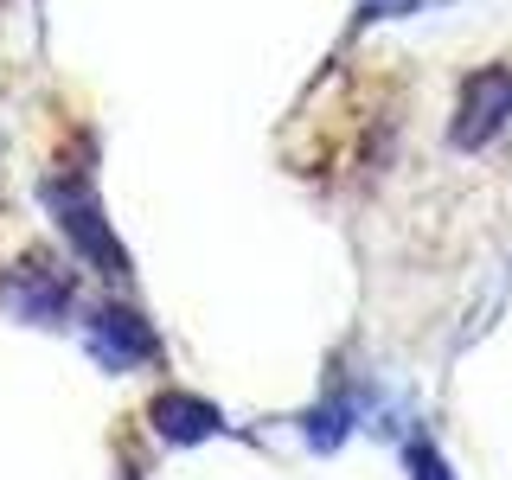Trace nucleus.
Here are the masks:
<instances>
[{
	"mask_svg": "<svg viewBox=\"0 0 512 480\" xmlns=\"http://www.w3.org/2000/svg\"><path fill=\"white\" fill-rule=\"evenodd\" d=\"M429 7H448V0H359V20H410V13H429Z\"/></svg>",
	"mask_w": 512,
	"mask_h": 480,
	"instance_id": "obj_6",
	"label": "nucleus"
},
{
	"mask_svg": "<svg viewBox=\"0 0 512 480\" xmlns=\"http://www.w3.org/2000/svg\"><path fill=\"white\" fill-rule=\"evenodd\" d=\"M410 480H448V461L436 455V442H410Z\"/></svg>",
	"mask_w": 512,
	"mask_h": 480,
	"instance_id": "obj_7",
	"label": "nucleus"
},
{
	"mask_svg": "<svg viewBox=\"0 0 512 480\" xmlns=\"http://www.w3.org/2000/svg\"><path fill=\"white\" fill-rule=\"evenodd\" d=\"M154 429L167 442H212L218 429H224V410L218 404H205V397H192V391H167V397H154Z\"/></svg>",
	"mask_w": 512,
	"mask_h": 480,
	"instance_id": "obj_4",
	"label": "nucleus"
},
{
	"mask_svg": "<svg viewBox=\"0 0 512 480\" xmlns=\"http://www.w3.org/2000/svg\"><path fill=\"white\" fill-rule=\"evenodd\" d=\"M7 301H13V314H26V320H39V327H52V320L71 308V282H64L58 269H45V263H26L20 276L7 282Z\"/></svg>",
	"mask_w": 512,
	"mask_h": 480,
	"instance_id": "obj_5",
	"label": "nucleus"
},
{
	"mask_svg": "<svg viewBox=\"0 0 512 480\" xmlns=\"http://www.w3.org/2000/svg\"><path fill=\"white\" fill-rule=\"evenodd\" d=\"M506 122H512V64H487V71H474L468 84H461L448 141H455L461 154H468V148H487Z\"/></svg>",
	"mask_w": 512,
	"mask_h": 480,
	"instance_id": "obj_3",
	"label": "nucleus"
},
{
	"mask_svg": "<svg viewBox=\"0 0 512 480\" xmlns=\"http://www.w3.org/2000/svg\"><path fill=\"white\" fill-rule=\"evenodd\" d=\"M39 199H45V212H52L58 237H64V244H71L77 256H84L96 276L128 282V250L116 244V231H109L103 199H96L90 173H52V180L39 186Z\"/></svg>",
	"mask_w": 512,
	"mask_h": 480,
	"instance_id": "obj_1",
	"label": "nucleus"
},
{
	"mask_svg": "<svg viewBox=\"0 0 512 480\" xmlns=\"http://www.w3.org/2000/svg\"><path fill=\"white\" fill-rule=\"evenodd\" d=\"M84 346H90V359L103 365V372H135V365H148L160 352V333L135 308L103 301V308H90V320H84Z\"/></svg>",
	"mask_w": 512,
	"mask_h": 480,
	"instance_id": "obj_2",
	"label": "nucleus"
}]
</instances>
